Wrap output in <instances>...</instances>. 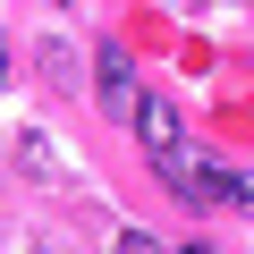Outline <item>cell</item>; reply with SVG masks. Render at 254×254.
I'll list each match as a JSON object with an SVG mask.
<instances>
[{
	"instance_id": "6da1fadb",
	"label": "cell",
	"mask_w": 254,
	"mask_h": 254,
	"mask_svg": "<svg viewBox=\"0 0 254 254\" xmlns=\"http://www.w3.org/2000/svg\"><path fill=\"white\" fill-rule=\"evenodd\" d=\"M136 136H144V153H153V170L170 178V195L187 187V119H178V102H161V93H144V110H136Z\"/></svg>"
},
{
	"instance_id": "7a4b0ae2",
	"label": "cell",
	"mask_w": 254,
	"mask_h": 254,
	"mask_svg": "<svg viewBox=\"0 0 254 254\" xmlns=\"http://www.w3.org/2000/svg\"><path fill=\"white\" fill-rule=\"evenodd\" d=\"M93 93H102V110H110V119H136V110H144V93H136V60H127L119 43H102V51H93Z\"/></svg>"
},
{
	"instance_id": "3957f363",
	"label": "cell",
	"mask_w": 254,
	"mask_h": 254,
	"mask_svg": "<svg viewBox=\"0 0 254 254\" xmlns=\"http://www.w3.org/2000/svg\"><path fill=\"white\" fill-rule=\"evenodd\" d=\"M178 195H187V203L203 212V203H237V195H246V178H237V170H220V161H195Z\"/></svg>"
},
{
	"instance_id": "277c9868",
	"label": "cell",
	"mask_w": 254,
	"mask_h": 254,
	"mask_svg": "<svg viewBox=\"0 0 254 254\" xmlns=\"http://www.w3.org/2000/svg\"><path fill=\"white\" fill-rule=\"evenodd\" d=\"M119 254H161V246H153L144 229H127V237H119Z\"/></svg>"
},
{
	"instance_id": "5b68a950",
	"label": "cell",
	"mask_w": 254,
	"mask_h": 254,
	"mask_svg": "<svg viewBox=\"0 0 254 254\" xmlns=\"http://www.w3.org/2000/svg\"><path fill=\"white\" fill-rule=\"evenodd\" d=\"M237 212H254V178H246V195H237Z\"/></svg>"
},
{
	"instance_id": "8992f818",
	"label": "cell",
	"mask_w": 254,
	"mask_h": 254,
	"mask_svg": "<svg viewBox=\"0 0 254 254\" xmlns=\"http://www.w3.org/2000/svg\"><path fill=\"white\" fill-rule=\"evenodd\" d=\"M0 85H9V51H0Z\"/></svg>"
}]
</instances>
